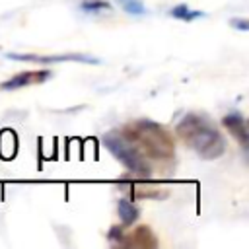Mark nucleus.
I'll return each instance as SVG.
<instances>
[{"label":"nucleus","mask_w":249,"mask_h":249,"mask_svg":"<svg viewBox=\"0 0 249 249\" xmlns=\"http://www.w3.org/2000/svg\"><path fill=\"white\" fill-rule=\"evenodd\" d=\"M169 16H171V18H175V19H181V21H193V19H198V18H202V16H204V12H198V10H191L187 4H179V6L171 8Z\"/></svg>","instance_id":"1a4fd4ad"},{"label":"nucleus","mask_w":249,"mask_h":249,"mask_svg":"<svg viewBox=\"0 0 249 249\" xmlns=\"http://www.w3.org/2000/svg\"><path fill=\"white\" fill-rule=\"evenodd\" d=\"M117 2L130 16H144L146 14V6L142 4V0H117Z\"/></svg>","instance_id":"f8f14e48"},{"label":"nucleus","mask_w":249,"mask_h":249,"mask_svg":"<svg viewBox=\"0 0 249 249\" xmlns=\"http://www.w3.org/2000/svg\"><path fill=\"white\" fill-rule=\"evenodd\" d=\"M49 78H51V72H49V70H25V72L14 74L12 78L4 80V82L0 84V89L12 91V89H18V88L43 84V82H47Z\"/></svg>","instance_id":"39448f33"},{"label":"nucleus","mask_w":249,"mask_h":249,"mask_svg":"<svg viewBox=\"0 0 249 249\" xmlns=\"http://www.w3.org/2000/svg\"><path fill=\"white\" fill-rule=\"evenodd\" d=\"M175 134L202 160H218L226 152V140L222 132L200 115L187 113L177 123Z\"/></svg>","instance_id":"f257e3e1"},{"label":"nucleus","mask_w":249,"mask_h":249,"mask_svg":"<svg viewBox=\"0 0 249 249\" xmlns=\"http://www.w3.org/2000/svg\"><path fill=\"white\" fill-rule=\"evenodd\" d=\"M134 198H167V191H158L156 187L146 185H134L130 187Z\"/></svg>","instance_id":"9d476101"},{"label":"nucleus","mask_w":249,"mask_h":249,"mask_svg":"<svg viewBox=\"0 0 249 249\" xmlns=\"http://www.w3.org/2000/svg\"><path fill=\"white\" fill-rule=\"evenodd\" d=\"M80 8L84 12H101V10H111V4L107 0H82Z\"/></svg>","instance_id":"ddd939ff"},{"label":"nucleus","mask_w":249,"mask_h":249,"mask_svg":"<svg viewBox=\"0 0 249 249\" xmlns=\"http://www.w3.org/2000/svg\"><path fill=\"white\" fill-rule=\"evenodd\" d=\"M124 247H138V249H154L158 247V237L148 226H138L132 230V233L126 237Z\"/></svg>","instance_id":"0eeeda50"},{"label":"nucleus","mask_w":249,"mask_h":249,"mask_svg":"<svg viewBox=\"0 0 249 249\" xmlns=\"http://www.w3.org/2000/svg\"><path fill=\"white\" fill-rule=\"evenodd\" d=\"M126 140L136 142L144 156L154 160H169L175 154V144L171 134L154 121H134L123 128Z\"/></svg>","instance_id":"f03ea898"},{"label":"nucleus","mask_w":249,"mask_h":249,"mask_svg":"<svg viewBox=\"0 0 249 249\" xmlns=\"http://www.w3.org/2000/svg\"><path fill=\"white\" fill-rule=\"evenodd\" d=\"M10 60H25V62H41V64H49V62H86V64H97V58H91L88 54H78V53H70V54H19V53H8L6 54Z\"/></svg>","instance_id":"20e7f679"},{"label":"nucleus","mask_w":249,"mask_h":249,"mask_svg":"<svg viewBox=\"0 0 249 249\" xmlns=\"http://www.w3.org/2000/svg\"><path fill=\"white\" fill-rule=\"evenodd\" d=\"M107 239L113 241L115 245H123V247H124V243H126V235H124L123 226H113V228H109V231H107Z\"/></svg>","instance_id":"4468645a"},{"label":"nucleus","mask_w":249,"mask_h":249,"mask_svg":"<svg viewBox=\"0 0 249 249\" xmlns=\"http://www.w3.org/2000/svg\"><path fill=\"white\" fill-rule=\"evenodd\" d=\"M230 23H231L233 27H237L239 31H247V29H249V23H247L245 19H231Z\"/></svg>","instance_id":"2eb2a0df"},{"label":"nucleus","mask_w":249,"mask_h":249,"mask_svg":"<svg viewBox=\"0 0 249 249\" xmlns=\"http://www.w3.org/2000/svg\"><path fill=\"white\" fill-rule=\"evenodd\" d=\"M222 124H224L226 130L239 142V146L247 152V146H249V134H247V124H245L243 115L237 113V111L228 113V115L222 119Z\"/></svg>","instance_id":"423d86ee"},{"label":"nucleus","mask_w":249,"mask_h":249,"mask_svg":"<svg viewBox=\"0 0 249 249\" xmlns=\"http://www.w3.org/2000/svg\"><path fill=\"white\" fill-rule=\"evenodd\" d=\"M117 212H119V218H121V224L123 226H132L138 216H140V210L136 204H132L128 198H121L119 204H117Z\"/></svg>","instance_id":"6e6552de"},{"label":"nucleus","mask_w":249,"mask_h":249,"mask_svg":"<svg viewBox=\"0 0 249 249\" xmlns=\"http://www.w3.org/2000/svg\"><path fill=\"white\" fill-rule=\"evenodd\" d=\"M103 144L132 175H136L140 179H148L152 175L150 161L146 160V156L140 150H136L130 144V140L115 136V134H107V136H103Z\"/></svg>","instance_id":"7ed1b4c3"},{"label":"nucleus","mask_w":249,"mask_h":249,"mask_svg":"<svg viewBox=\"0 0 249 249\" xmlns=\"http://www.w3.org/2000/svg\"><path fill=\"white\" fill-rule=\"evenodd\" d=\"M0 152L6 160L14 158V152H16V136L12 130H4L0 134Z\"/></svg>","instance_id":"9b49d317"}]
</instances>
